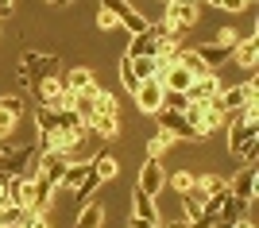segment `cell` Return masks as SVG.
<instances>
[{
    "label": "cell",
    "mask_w": 259,
    "mask_h": 228,
    "mask_svg": "<svg viewBox=\"0 0 259 228\" xmlns=\"http://www.w3.org/2000/svg\"><path fill=\"white\" fill-rule=\"evenodd\" d=\"M58 74V58L54 55H39V51H23L20 66H16V77H20V85H39L43 77H54Z\"/></svg>",
    "instance_id": "cell-1"
},
{
    "label": "cell",
    "mask_w": 259,
    "mask_h": 228,
    "mask_svg": "<svg viewBox=\"0 0 259 228\" xmlns=\"http://www.w3.org/2000/svg\"><path fill=\"white\" fill-rule=\"evenodd\" d=\"M186 124H190V128H194V135L197 140H205L209 131H217L221 128V124H225V109H221V105H217V101H205V105H186Z\"/></svg>",
    "instance_id": "cell-2"
},
{
    "label": "cell",
    "mask_w": 259,
    "mask_h": 228,
    "mask_svg": "<svg viewBox=\"0 0 259 228\" xmlns=\"http://www.w3.org/2000/svg\"><path fill=\"white\" fill-rule=\"evenodd\" d=\"M251 101H259V77L251 74L244 85H221V93H217V105L225 109V116H232V112H240L244 105H251Z\"/></svg>",
    "instance_id": "cell-3"
},
{
    "label": "cell",
    "mask_w": 259,
    "mask_h": 228,
    "mask_svg": "<svg viewBox=\"0 0 259 228\" xmlns=\"http://www.w3.org/2000/svg\"><path fill=\"white\" fill-rule=\"evenodd\" d=\"M197 16H201L197 0H166V16H162V23L170 27V35L182 39V35L197 23Z\"/></svg>",
    "instance_id": "cell-4"
},
{
    "label": "cell",
    "mask_w": 259,
    "mask_h": 228,
    "mask_svg": "<svg viewBox=\"0 0 259 228\" xmlns=\"http://www.w3.org/2000/svg\"><path fill=\"white\" fill-rule=\"evenodd\" d=\"M101 8H105L108 16H112V20L120 23V27H128L132 35H140L143 27H147V16H140V12L132 8L128 0H101Z\"/></svg>",
    "instance_id": "cell-5"
},
{
    "label": "cell",
    "mask_w": 259,
    "mask_h": 228,
    "mask_svg": "<svg viewBox=\"0 0 259 228\" xmlns=\"http://www.w3.org/2000/svg\"><path fill=\"white\" fill-rule=\"evenodd\" d=\"M255 190H259V170H255L251 163L244 166V170H240L232 182H228V194L236 197V201H244L248 209H251V201H255Z\"/></svg>",
    "instance_id": "cell-6"
},
{
    "label": "cell",
    "mask_w": 259,
    "mask_h": 228,
    "mask_svg": "<svg viewBox=\"0 0 259 228\" xmlns=\"http://www.w3.org/2000/svg\"><path fill=\"white\" fill-rule=\"evenodd\" d=\"M140 190L147 197H159L162 190H166V170H162V163L155 155H147V163L140 166Z\"/></svg>",
    "instance_id": "cell-7"
},
{
    "label": "cell",
    "mask_w": 259,
    "mask_h": 228,
    "mask_svg": "<svg viewBox=\"0 0 259 228\" xmlns=\"http://www.w3.org/2000/svg\"><path fill=\"white\" fill-rule=\"evenodd\" d=\"M217 93H221V77H217V70H209V74L190 81L186 101H190V105H205V101H217Z\"/></svg>",
    "instance_id": "cell-8"
},
{
    "label": "cell",
    "mask_w": 259,
    "mask_h": 228,
    "mask_svg": "<svg viewBox=\"0 0 259 228\" xmlns=\"http://www.w3.org/2000/svg\"><path fill=\"white\" fill-rule=\"evenodd\" d=\"M39 155V147H16V151H0V174H27L31 159Z\"/></svg>",
    "instance_id": "cell-9"
},
{
    "label": "cell",
    "mask_w": 259,
    "mask_h": 228,
    "mask_svg": "<svg viewBox=\"0 0 259 228\" xmlns=\"http://www.w3.org/2000/svg\"><path fill=\"white\" fill-rule=\"evenodd\" d=\"M155 116H159V128H162V131H170L174 140H197L194 128L186 124V112H178V109H159Z\"/></svg>",
    "instance_id": "cell-10"
},
{
    "label": "cell",
    "mask_w": 259,
    "mask_h": 228,
    "mask_svg": "<svg viewBox=\"0 0 259 228\" xmlns=\"http://www.w3.org/2000/svg\"><path fill=\"white\" fill-rule=\"evenodd\" d=\"M132 97H136V109H140V112L155 116V112L162 109V85H159V77H151V81H143V85L136 89Z\"/></svg>",
    "instance_id": "cell-11"
},
{
    "label": "cell",
    "mask_w": 259,
    "mask_h": 228,
    "mask_svg": "<svg viewBox=\"0 0 259 228\" xmlns=\"http://www.w3.org/2000/svg\"><path fill=\"white\" fill-rule=\"evenodd\" d=\"M20 116H23V101L16 97V93H12V97H0V140L16 131Z\"/></svg>",
    "instance_id": "cell-12"
},
{
    "label": "cell",
    "mask_w": 259,
    "mask_h": 228,
    "mask_svg": "<svg viewBox=\"0 0 259 228\" xmlns=\"http://www.w3.org/2000/svg\"><path fill=\"white\" fill-rule=\"evenodd\" d=\"M255 58H259V35H244L236 43V51H232V62L244 66V70H255Z\"/></svg>",
    "instance_id": "cell-13"
},
{
    "label": "cell",
    "mask_w": 259,
    "mask_h": 228,
    "mask_svg": "<svg viewBox=\"0 0 259 228\" xmlns=\"http://www.w3.org/2000/svg\"><path fill=\"white\" fill-rule=\"evenodd\" d=\"M244 213H248V205H244V201H236V197L225 190V194H221V205H217V220H228V224H236Z\"/></svg>",
    "instance_id": "cell-14"
},
{
    "label": "cell",
    "mask_w": 259,
    "mask_h": 228,
    "mask_svg": "<svg viewBox=\"0 0 259 228\" xmlns=\"http://www.w3.org/2000/svg\"><path fill=\"white\" fill-rule=\"evenodd\" d=\"M132 217H143V220H162L159 205H155V197H147L143 190L132 194Z\"/></svg>",
    "instance_id": "cell-15"
},
{
    "label": "cell",
    "mask_w": 259,
    "mask_h": 228,
    "mask_svg": "<svg viewBox=\"0 0 259 228\" xmlns=\"http://www.w3.org/2000/svg\"><path fill=\"white\" fill-rule=\"evenodd\" d=\"M194 55L201 58V62H205L209 70H217L221 62H232V51H225V47H217V43H201V47L194 51Z\"/></svg>",
    "instance_id": "cell-16"
},
{
    "label": "cell",
    "mask_w": 259,
    "mask_h": 228,
    "mask_svg": "<svg viewBox=\"0 0 259 228\" xmlns=\"http://www.w3.org/2000/svg\"><path fill=\"white\" fill-rule=\"evenodd\" d=\"M85 174H89V159H85V163H74V159H70V163H66V170H62V178H58V186L74 194L77 186H81V178H85Z\"/></svg>",
    "instance_id": "cell-17"
},
{
    "label": "cell",
    "mask_w": 259,
    "mask_h": 228,
    "mask_svg": "<svg viewBox=\"0 0 259 228\" xmlns=\"http://www.w3.org/2000/svg\"><path fill=\"white\" fill-rule=\"evenodd\" d=\"M105 224V205L101 201H85L77 213V228H101Z\"/></svg>",
    "instance_id": "cell-18"
},
{
    "label": "cell",
    "mask_w": 259,
    "mask_h": 228,
    "mask_svg": "<svg viewBox=\"0 0 259 228\" xmlns=\"http://www.w3.org/2000/svg\"><path fill=\"white\" fill-rule=\"evenodd\" d=\"M89 81H93V74H89L85 66H74V70H66V74H62V89H66V93H81Z\"/></svg>",
    "instance_id": "cell-19"
},
{
    "label": "cell",
    "mask_w": 259,
    "mask_h": 228,
    "mask_svg": "<svg viewBox=\"0 0 259 228\" xmlns=\"http://www.w3.org/2000/svg\"><path fill=\"white\" fill-rule=\"evenodd\" d=\"M89 170L97 174L101 182H108V178H116V159H112V155H93V159H89Z\"/></svg>",
    "instance_id": "cell-20"
},
{
    "label": "cell",
    "mask_w": 259,
    "mask_h": 228,
    "mask_svg": "<svg viewBox=\"0 0 259 228\" xmlns=\"http://www.w3.org/2000/svg\"><path fill=\"white\" fill-rule=\"evenodd\" d=\"M85 128L93 131V135H105V140H112V135L120 131V116H93Z\"/></svg>",
    "instance_id": "cell-21"
},
{
    "label": "cell",
    "mask_w": 259,
    "mask_h": 228,
    "mask_svg": "<svg viewBox=\"0 0 259 228\" xmlns=\"http://www.w3.org/2000/svg\"><path fill=\"white\" fill-rule=\"evenodd\" d=\"M97 190H101V178H97L93 170H89L85 178H81V186L74 190V201H77V205H85V201H89L93 194H97Z\"/></svg>",
    "instance_id": "cell-22"
},
{
    "label": "cell",
    "mask_w": 259,
    "mask_h": 228,
    "mask_svg": "<svg viewBox=\"0 0 259 228\" xmlns=\"http://www.w3.org/2000/svg\"><path fill=\"white\" fill-rule=\"evenodd\" d=\"M128 58V55H124ZM132 62V70H136V77H140V81H151V77H159V62H155V58H128Z\"/></svg>",
    "instance_id": "cell-23"
},
{
    "label": "cell",
    "mask_w": 259,
    "mask_h": 228,
    "mask_svg": "<svg viewBox=\"0 0 259 228\" xmlns=\"http://www.w3.org/2000/svg\"><path fill=\"white\" fill-rule=\"evenodd\" d=\"M174 62H178V66H186V70H190V74H194V77L209 74V66L201 62V58H197L194 51H178V55H174Z\"/></svg>",
    "instance_id": "cell-24"
},
{
    "label": "cell",
    "mask_w": 259,
    "mask_h": 228,
    "mask_svg": "<svg viewBox=\"0 0 259 228\" xmlns=\"http://www.w3.org/2000/svg\"><path fill=\"white\" fill-rule=\"evenodd\" d=\"M170 147H174V135L159 128V131L151 135V143H147V155H155V159H159V155H162V151H170Z\"/></svg>",
    "instance_id": "cell-25"
},
{
    "label": "cell",
    "mask_w": 259,
    "mask_h": 228,
    "mask_svg": "<svg viewBox=\"0 0 259 228\" xmlns=\"http://www.w3.org/2000/svg\"><path fill=\"white\" fill-rule=\"evenodd\" d=\"M244 35H248V31H236V27H221L213 43H217V47H225V51H236V43L244 39Z\"/></svg>",
    "instance_id": "cell-26"
},
{
    "label": "cell",
    "mask_w": 259,
    "mask_h": 228,
    "mask_svg": "<svg viewBox=\"0 0 259 228\" xmlns=\"http://www.w3.org/2000/svg\"><path fill=\"white\" fill-rule=\"evenodd\" d=\"M120 81H124V89H128V93H136V89L143 85L140 77H136V70H132V62H128V58L120 62Z\"/></svg>",
    "instance_id": "cell-27"
},
{
    "label": "cell",
    "mask_w": 259,
    "mask_h": 228,
    "mask_svg": "<svg viewBox=\"0 0 259 228\" xmlns=\"http://www.w3.org/2000/svg\"><path fill=\"white\" fill-rule=\"evenodd\" d=\"M190 101H186V93H174V89H162V109H178L182 112Z\"/></svg>",
    "instance_id": "cell-28"
},
{
    "label": "cell",
    "mask_w": 259,
    "mask_h": 228,
    "mask_svg": "<svg viewBox=\"0 0 259 228\" xmlns=\"http://www.w3.org/2000/svg\"><path fill=\"white\" fill-rule=\"evenodd\" d=\"M194 182H197V178H194L190 170H178V174L170 178V186L178 190V194H190V190H194Z\"/></svg>",
    "instance_id": "cell-29"
},
{
    "label": "cell",
    "mask_w": 259,
    "mask_h": 228,
    "mask_svg": "<svg viewBox=\"0 0 259 228\" xmlns=\"http://www.w3.org/2000/svg\"><path fill=\"white\" fill-rule=\"evenodd\" d=\"M217 8H225V12H244V8H248V0H217Z\"/></svg>",
    "instance_id": "cell-30"
},
{
    "label": "cell",
    "mask_w": 259,
    "mask_h": 228,
    "mask_svg": "<svg viewBox=\"0 0 259 228\" xmlns=\"http://www.w3.org/2000/svg\"><path fill=\"white\" fill-rule=\"evenodd\" d=\"M20 228H47V217L43 213H27V220H23Z\"/></svg>",
    "instance_id": "cell-31"
},
{
    "label": "cell",
    "mask_w": 259,
    "mask_h": 228,
    "mask_svg": "<svg viewBox=\"0 0 259 228\" xmlns=\"http://www.w3.org/2000/svg\"><path fill=\"white\" fill-rule=\"evenodd\" d=\"M97 27H101V31H112V27H116V20H112V16L101 8V12H97Z\"/></svg>",
    "instance_id": "cell-32"
},
{
    "label": "cell",
    "mask_w": 259,
    "mask_h": 228,
    "mask_svg": "<svg viewBox=\"0 0 259 228\" xmlns=\"http://www.w3.org/2000/svg\"><path fill=\"white\" fill-rule=\"evenodd\" d=\"M128 228H159V220H143V217H132Z\"/></svg>",
    "instance_id": "cell-33"
},
{
    "label": "cell",
    "mask_w": 259,
    "mask_h": 228,
    "mask_svg": "<svg viewBox=\"0 0 259 228\" xmlns=\"http://www.w3.org/2000/svg\"><path fill=\"white\" fill-rule=\"evenodd\" d=\"M12 12H16V0H0V20H8Z\"/></svg>",
    "instance_id": "cell-34"
},
{
    "label": "cell",
    "mask_w": 259,
    "mask_h": 228,
    "mask_svg": "<svg viewBox=\"0 0 259 228\" xmlns=\"http://www.w3.org/2000/svg\"><path fill=\"white\" fill-rule=\"evenodd\" d=\"M236 228H255V224H251L248 217H240V220H236Z\"/></svg>",
    "instance_id": "cell-35"
},
{
    "label": "cell",
    "mask_w": 259,
    "mask_h": 228,
    "mask_svg": "<svg viewBox=\"0 0 259 228\" xmlns=\"http://www.w3.org/2000/svg\"><path fill=\"white\" fill-rule=\"evenodd\" d=\"M51 4H74V0H51Z\"/></svg>",
    "instance_id": "cell-36"
},
{
    "label": "cell",
    "mask_w": 259,
    "mask_h": 228,
    "mask_svg": "<svg viewBox=\"0 0 259 228\" xmlns=\"http://www.w3.org/2000/svg\"><path fill=\"white\" fill-rule=\"evenodd\" d=\"M205 4H213V8H217V0H205Z\"/></svg>",
    "instance_id": "cell-37"
},
{
    "label": "cell",
    "mask_w": 259,
    "mask_h": 228,
    "mask_svg": "<svg viewBox=\"0 0 259 228\" xmlns=\"http://www.w3.org/2000/svg\"><path fill=\"white\" fill-rule=\"evenodd\" d=\"M162 4H166V0H162Z\"/></svg>",
    "instance_id": "cell-38"
},
{
    "label": "cell",
    "mask_w": 259,
    "mask_h": 228,
    "mask_svg": "<svg viewBox=\"0 0 259 228\" xmlns=\"http://www.w3.org/2000/svg\"><path fill=\"white\" fill-rule=\"evenodd\" d=\"M190 228H194V224H190Z\"/></svg>",
    "instance_id": "cell-39"
},
{
    "label": "cell",
    "mask_w": 259,
    "mask_h": 228,
    "mask_svg": "<svg viewBox=\"0 0 259 228\" xmlns=\"http://www.w3.org/2000/svg\"><path fill=\"white\" fill-rule=\"evenodd\" d=\"M248 4H251V0H248Z\"/></svg>",
    "instance_id": "cell-40"
}]
</instances>
